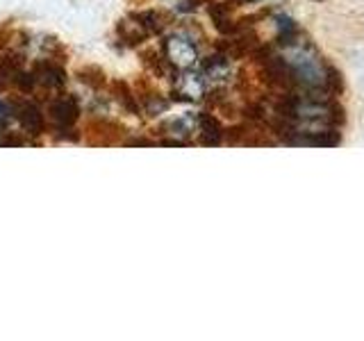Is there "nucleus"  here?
<instances>
[{"label":"nucleus","mask_w":364,"mask_h":341,"mask_svg":"<svg viewBox=\"0 0 364 341\" xmlns=\"http://www.w3.org/2000/svg\"><path fill=\"white\" fill-rule=\"evenodd\" d=\"M200 73L205 77V82L223 87L225 82H230V80H232L230 57H228V55H214V57H210V60H205Z\"/></svg>","instance_id":"39448f33"},{"label":"nucleus","mask_w":364,"mask_h":341,"mask_svg":"<svg viewBox=\"0 0 364 341\" xmlns=\"http://www.w3.org/2000/svg\"><path fill=\"white\" fill-rule=\"evenodd\" d=\"M164 130H168L176 136V141L187 144V139H191L193 134L198 132V114H182L178 119H171Z\"/></svg>","instance_id":"0eeeda50"},{"label":"nucleus","mask_w":364,"mask_h":341,"mask_svg":"<svg viewBox=\"0 0 364 341\" xmlns=\"http://www.w3.org/2000/svg\"><path fill=\"white\" fill-rule=\"evenodd\" d=\"M210 16L214 21V26L219 32L223 34H230V32H237V26L232 21V7L230 3H221V5H212L210 7Z\"/></svg>","instance_id":"9b49d317"},{"label":"nucleus","mask_w":364,"mask_h":341,"mask_svg":"<svg viewBox=\"0 0 364 341\" xmlns=\"http://www.w3.org/2000/svg\"><path fill=\"white\" fill-rule=\"evenodd\" d=\"M77 77H80V82H85L91 89H100L102 85H105V73H102V68H98V66H85V68H80Z\"/></svg>","instance_id":"4468645a"},{"label":"nucleus","mask_w":364,"mask_h":341,"mask_svg":"<svg viewBox=\"0 0 364 341\" xmlns=\"http://www.w3.org/2000/svg\"><path fill=\"white\" fill-rule=\"evenodd\" d=\"M23 71L21 55H5L0 57V89H7L14 85L16 75Z\"/></svg>","instance_id":"9d476101"},{"label":"nucleus","mask_w":364,"mask_h":341,"mask_svg":"<svg viewBox=\"0 0 364 341\" xmlns=\"http://www.w3.org/2000/svg\"><path fill=\"white\" fill-rule=\"evenodd\" d=\"M205 89H208V82H205L203 73L187 68V71H182V73L176 77L173 98H176V100L193 102V100H200V98L205 96Z\"/></svg>","instance_id":"20e7f679"},{"label":"nucleus","mask_w":364,"mask_h":341,"mask_svg":"<svg viewBox=\"0 0 364 341\" xmlns=\"http://www.w3.org/2000/svg\"><path fill=\"white\" fill-rule=\"evenodd\" d=\"M198 134L200 144L205 146H219L221 144V125L212 114H198Z\"/></svg>","instance_id":"1a4fd4ad"},{"label":"nucleus","mask_w":364,"mask_h":341,"mask_svg":"<svg viewBox=\"0 0 364 341\" xmlns=\"http://www.w3.org/2000/svg\"><path fill=\"white\" fill-rule=\"evenodd\" d=\"M112 91H114V96H117V100L130 114H139V100H136V96L132 94L128 85H125V82H114Z\"/></svg>","instance_id":"f8f14e48"},{"label":"nucleus","mask_w":364,"mask_h":341,"mask_svg":"<svg viewBox=\"0 0 364 341\" xmlns=\"http://www.w3.org/2000/svg\"><path fill=\"white\" fill-rule=\"evenodd\" d=\"M32 73H34V80H37V85L43 89L55 91V89H62L66 85V71L55 60L39 62L32 68Z\"/></svg>","instance_id":"423d86ee"},{"label":"nucleus","mask_w":364,"mask_h":341,"mask_svg":"<svg viewBox=\"0 0 364 341\" xmlns=\"http://www.w3.org/2000/svg\"><path fill=\"white\" fill-rule=\"evenodd\" d=\"M11 117L30 136H41L46 132V117L37 102L32 100H14L11 102Z\"/></svg>","instance_id":"7ed1b4c3"},{"label":"nucleus","mask_w":364,"mask_h":341,"mask_svg":"<svg viewBox=\"0 0 364 341\" xmlns=\"http://www.w3.org/2000/svg\"><path fill=\"white\" fill-rule=\"evenodd\" d=\"M162 53L176 71H187V68L198 62L196 43L185 37V34H171V37H166L162 43Z\"/></svg>","instance_id":"f257e3e1"},{"label":"nucleus","mask_w":364,"mask_h":341,"mask_svg":"<svg viewBox=\"0 0 364 341\" xmlns=\"http://www.w3.org/2000/svg\"><path fill=\"white\" fill-rule=\"evenodd\" d=\"M80 119V102L75 96L53 98L48 105V123L55 132H71L75 121Z\"/></svg>","instance_id":"f03ea898"},{"label":"nucleus","mask_w":364,"mask_h":341,"mask_svg":"<svg viewBox=\"0 0 364 341\" xmlns=\"http://www.w3.org/2000/svg\"><path fill=\"white\" fill-rule=\"evenodd\" d=\"M119 37H121L123 43H128V45H139V43H144L148 37H151V32H148L141 26V21L132 14V16L123 18L119 23Z\"/></svg>","instance_id":"6e6552de"},{"label":"nucleus","mask_w":364,"mask_h":341,"mask_svg":"<svg viewBox=\"0 0 364 341\" xmlns=\"http://www.w3.org/2000/svg\"><path fill=\"white\" fill-rule=\"evenodd\" d=\"M136 18L141 21V26L151 32V34H157V32H162L164 30V26H166V18H164V14L162 11H155V9H146V11H136L134 14Z\"/></svg>","instance_id":"ddd939ff"},{"label":"nucleus","mask_w":364,"mask_h":341,"mask_svg":"<svg viewBox=\"0 0 364 341\" xmlns=\"http://www.w3.org/2000/svg\"><path fill=\"white\" fill-rule=\"evenodd\" d=\"M244 3H259V0H244Z\"/></svg>","instance_id":"2eb2a0df"}]
</instances>
